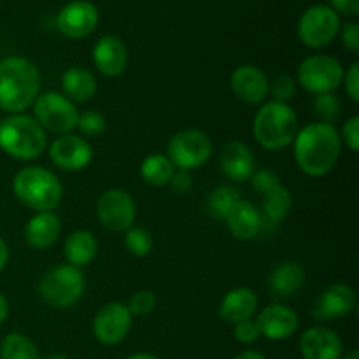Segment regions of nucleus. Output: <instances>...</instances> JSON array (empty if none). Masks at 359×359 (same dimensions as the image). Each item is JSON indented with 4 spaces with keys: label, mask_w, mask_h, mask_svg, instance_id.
Returning <instances> with one entry per match:
<instances>
[{
    "label": "nucleus",
    "mask_w": 359,
    "mask_h": 359,
    "mask_svg": "<svg viewBox=\"0 0 359 359\" xmlns=\"http://www.w3.org/2000/svg\"><path fill=\"white\" fill-rule=\"evenodd\" d=\"M340 16L325 4H318L305 11L298 20V39L311 49L326 48L340 32Z\"/></svg>",
    "instance_id": "obj_9"
},
{
    "label": "nucleus",
    "mask_w": 359,
    "mask_h": 359,
    "mask_svg": "<svg viewBox=\"0 0 359 359\" xmlns=\"http://www.w3.org/2000/svg\"><path fill=\"white\" fill-rule=\"evenodd\" d=\"M156 294L149 290H140L137 293L132 294L128 302V311L132 312V316H147L156 309Z\"/></svg>",
    "instance_id": "obj_35"
},
{
    "label": "nucleus",
    "mask_w": 359,
    "mask_h": 359,
    "mask_svg": "<svg viewBox=\"0 0 359 359\" xmlns=\"http://www.w3.org/2000/svg\"><path fill=\"white\" fill-rule=\"evenodd\" d=\"M91 56L98 72L105 77H119L128 67V49L125 42L114 35L98 39Z\"/></svg>",
    "instance_id": "obj_19"
},
{
    "label": "nucleus",
    "mask_w": 359,
    "mask_h": 359,
    "mask_svg": "<svg viewBox=\"0 0 359 359\" xmlns=\"http://www.w3.org/2000/svg\"><path fill=\"white\" fill-rule=\"evenodd\" d=\"M48 359H69L65 356V354H62V353H56V354H51V356H49Z\"/></svg>",
    "instance_id": "obj_48"
},
{
    "label": "nucleus",
    "mask_w": 359,
    "mask_h": 359,
    "mask_svg": "<svg viewBox=\"0 0 359 359\" xmlns=\"http://www.w3.org/2000/svg\"><path fill=\"white\" fill-rule=\"evenodd\" d=\"M344 84H346V93L347 97L353 102H359V63L354 62L349 67L346 74H344Z\"/></svg>",
    "instance_id": "obj_39"
},
{
    "label": "nucleus",
    "mask_w": 359,
    "mask_h": 359,
    "mask_svg": "<svg viewBox=\"0 0 359 359\" xmlns=\"http://www.w3.org/2000/svg\"><path fill=\"white\" fill-rule=\"evenodd\" d=\"M342 44L347 51L359 53V25L349 21L342 27Z\"/></svg>",
    "instance_id": "obj_40"
},
{
    "label": "nucleus",
    "mask_w": 359,
    "mask_h": 359,
    "mask_svg": "<svg viewBox=\"0 0 359 359\" xmlns=\"http://www.w3.org/2000/svg\"><path fill=\"white\" fill-rule=\"evenodd\" d=\"M97 79L84 67H70L62 76L63 95L74 104H86L97 93Z\"/></svg>",
    "instance_id": "obj_24"
},
{
    "label": "nucleus",
    "mask_w": 359,
    "mask_h": 359,
    "mask_svg": "<svg viewBox=\"0 0 359 359\" xmlns=\"http://www.w3.org/2000/svg\"><path fill=\"white\" fill-rule=\"evenodd\" d=\"M7 262H9V245H7V242L0 237V272L6 269Z\"/></svg>",
    "instance_id": "obj_43"
},
{
    "label": "nucleus",
    "mask_w": 359,
    "mask_h": 359,
    "mask_svg": "<svg viewBox=\"0 0 359 359\" xmlns=\"http://www.w3.org/2000/svg\"><path fill=\"white\" fill-rule=\"evenodd\" d=\"M298 116L290 104L266 102L256 112L252 121V135L256 142L266 151H280L291 146L297 137Z\"/></svg>",
    "instance_id": "obj_3"
},
{
    "label": "nucleus",
    "mask_w": 359,
    "mask_h": 359,
    "mask_svg": "<svg viewBox=\"0 0 359 359\" xmlns=\"http://www.w3.org/2000/svg\"><path fill=\"white\" fill-rule=\"evenodd\" d=\"M300 354L304 359H340L342 339L326 326H312L300 337Z\"/></svg>",
    "instance_id": "obj_18"
},
{
    "label": "nucleus",
    "mask_w": 359,
    "mask_h": 359,
    "mask_svg": "<svg viewBox=\"0 0 359 359\" xmlns=\"http://www.w3.org/2000/svg\"><path fill=\"white\" fill-rule=\"evenodd\" d=\"M125 359H158L154 354H149V353H135L132 354V356L125 358Z\"/></svg>",
    "instance_id": "obj_46"
},
{
    "label": "nucleus",
    "mask_w": 359,
    "mask_h": 359,
    "mask_svg": "<svg viewBox=\"0 0 359 359\" xmlns=\"http://www.w3.org/2000/svg\"><path fill=\"white\" fill-rule=\"evenodd\" d=\"M7 316H9V302L4 297V293H0V325L6 321Z\"/></svg>",
    "instance_id": "obj_45"
},
{
    "label": "nucleus",
    "mask_w": 359,
    "mask_h": 359,
    "mask_svg": "<svg viewBox=\"0 0 359 359\" xmlns=\"http://www.w3.org/2000/svg\"><path fill=\"white\" fill-rule=\"evenodd\" d=\"M14 196L35 212H48L60 205L63 186L51 170L44 167H25L13 179Z\"/></svg>",
    "instance_id": "obj_5"
},
{
    "label": "nucleus",
    "mask_w": 359,
    "mask_h": 359,
    "mask_svg": "<svg viewBox=\"0 0 359 359\" xmlns=\"http://www.w3.org/2000/svg\"><path fill=\"white\" fill-rule=\"evenodd\" d=\"M256 325H258L259 335L265 337L269 340H286L297 333L298 316L297 312L291 311L286 305L272 304L269 307L263 309L256 318Z\"/></svg>",
    "instance_id": "obj_17"
},
{
    "label": "nucleus",
    "mask_w": 359,
    "mask_h": 359,
    "mask_svg": "<svg viewBox=\"0 0 359 359\" xmlns=\"http://www.w3.org/2000/svg\"><path fill=\"white\" fill-rule=\"evenodd\" d=\"M98 252V242L88 230H76L65 238L63 244V255L69 265L83 269L90 265Z\"/></svg>",
    "instance_id": "obj_26"
},
{
    "label": "nucleus",
    "mask_w": 359,
    "mask_h": 359,
    "mask_svg": "<svg viewBox=\"0 0 359 359\" xmlns=\"http://www.w3.org/2000/svg\"><path fill=\"white\" fill-rule=\"evenodd\" d=\"M340 140L346 142V146L349 147L353 153L359 151V116H353V118L347 119L342 126V132H339Z\"/></svg>",
    "instance_id": "obj_38"
},
{
    "label": "nucleus",
    "mask_w": 359,
    "mask_h": 359,
    "mask_svg": "<svg viewBox=\"0 0 359 359\" xmlns=\"http://www.w3.org/2000/svg\"><path fill=\"white\" fill-rule=\"evenodd\" d=\"M32 107L35 121L44 128V132L67 135L77 126L79 111L76 104L58 91H46L39 95Z\"/></svg>",
    "instance_id": "obj_7"
},
{
    "label": "nucleus",
    "mask_w": 359,
    "mask_h": 359,
    "mask_svg": "<svg viewBox=\"0 0 359 359\" xmlns=\"http://www.w3.org/2000/svg\"><path fill=\"white\" fill-rule=\"evenodd\" d=\"M62 235V219L55 214V210L37 212L30 217L25 226V241L32 249L44 251L56 244Z\"/></svg>",
    "instance_id": "obj_21"
},
{
    "label": "nucleus",
    "mask_w": 359,
    "mask_h": 359,
    "mask_svg": "<svg viewBox=\"0 0 359 359\" xmlns=\"http://www.w3.org/2000/svg\"><path fill=\"white\" fill-rule=\"evenodd\" d=\"M358 305L356 291L347 284H332L326 287L312 307V318L319 321H335L353 314Z\"/></svg>",
    "instance_id": "obj_15"
},
{
    "label": "nucleus",
    "mask_w": 359,
    "mask_h": 359,
    "mask_svg": "<svg viewBox=\"0 0 359 359\" xmlns=\"http://www.w3.org/2000/svg\"><path fill=\"white\" fill-rule=\"evenodd\" d=\"M258 304L259 300L255 291L249 287H235L223 297L217 309V316L224 323L237 325V323L252 319V316L258 311Z\"/></svg>",
    "instance_id": "obj_22"
},
{
    "label": "nucleus",
    "mask_w": 359,
    "mask_h": 359,
    "mask_svg": "<svg viewBox=\"0 0 359 359\" xmlns=\"http://www.w3.org/2000/svg\"><path fill=\"white\" fill-rule=\"evenodd\" d=\"M226 226L230 233L238 241H252L255 237H258L263 228L262 212L255 203L242 198L228 214Z\"/></svg>",
    "instance_id": "obj_23"
},
{
    "label": "nucleus",
    "mask_w": 359,
    "mask_h": 359,
    "mask_svg": "<svg viewBox=\"0 0 359 359\" xmlns=\"http://www.w3.org/2000/svg\"><path fill=\"white\" fill-rule=\"evenodd\" d=\"M265 198H263V210L262 219L263 224L269 223L272 226H277L279 223H283L291 212V207H293V196L291 191L284 184H277L276 188L270 189L269 193H265Z\"/></svg>",
    "instance_id": "obj_27"
},
{
    "label": "nucleus",
    "mask_w": 359,
    "mask_h": 359,
    "mask_svg": "<svg viewBox=\"0 0 359 359\" xmlns=\"http://www.w3.org/2000/svg\"><path fill=\"white\" fill-rule=\"evenodd\" d=\"M332 9L337 14H346V16H358L359 14V0H330Z\"/></svg>",
    "instance_id": "obj_42"
},
{
    "label": "nucleus",
    "mask_w": 359,
    "mask_h": 359,
    "mask_svg": "<svg viewBox=\"0 0 359 359\" xmlns=\"http://www.w3.org/2000/svg\"><path fill=\"white\" fill-rule=\"evenodd\" d=\"M235 359H266V356H265V354L259 353V351L248 349V351H242L241 354H237Z\"/></svg>",
    "instance_id": "obj_44"
},
{
    "label": "nucleus",
    "mask_w": 359,
    "mask_h": 359,
    "mask_svg": "<svg viewBox=\"0 0 359 359\" xmlns=\"http://www.w3.org/2000/svg\"><path fill=\"white\" fill-rule=\"evenodd\" d=\"M242 200L241 191L237 188L230 184L217 186L210 191L209 198H207V212L212 219L216 221H226L228 214L233 210V207L237 205Z\"/></svg>",
    "instance_id": "obj_29"
},
{
    "label": "nucleus",
    "mask_w": 359,
    "mask_h": 359,
    "mask_svg": "<svg viewBox=\"0 0 359 359\" xmlns=\"http://www.w3.org/2000/svg\"><path fill=\"white\" fill-rule=\"evenodd\" d=\"M86 290L83 270L63 263L48 270L39 283V294L55 309H69L81 300Z\"/></svg>",
    "instance_id": "obj_6"
},
{
    "label": "nucleus",
    "mask_w": 359,
    "mask_h": 359,
    "mask_svg": "<svg viewBox=\"0 0 359 359\" xmlns=\"http://www.w3.org/2000/svg\"><path fill=\"white\" fill-rule=\"evenodd\" d=\"M133 325V316L125 304L111 302L97 312L93 319V335L104 346H118L126 339Z\"/></svg>",
    "instance_id": "obj_12"
},
{
    "label": "nucleus",
    "mask_w": 359,
    "mask_h": 359,
    "mask_svg": "<svg viewBox=\"0 0 359 359\" xmlns=\"http://www.w3.org/2000/svg\"><path fill=\"white\" fill-rule=\"evenodd\" d=\"M0 359H41L32 339L23 333H9L0 347Z\"/></svg>",
    "instance_id": "obj_30"
},
{
    "label": "nucleus",
    "mask_w": 359,
    "mask_h": 359,
    "mask_svg": "<svg viewBox=\"0 0 359 359\" xmlns=\"http://www.w3.org/2000/svg\"><path fill=\"white\" fill-rule=\"evenodd\" d=\"M49 158L60 170L77 172L86 168L93 160V147L79 135H60L49 146Z\"/></svg>",
    "instance_id": "obj_13"
},
{
    "label": "nucleus",
    "mask_w": 359,
    "mask_h": 359,
    "mask_svg": "<svg viewBox=\"0 0 359 359\" xmlns=\"http://www.w3.org/2000/svg\"><path fill=\"white\" fill-rule=\"evenodd\" d=\"M172 191L177 193V195H186L189 189L193 188V177L188 170H175L174 177L170 179V184Z\"/></svg>",
    "instance_id": "obj_41"
},
{
    "label": "nucleus",
    "mask_w": 359,
    "mask_h": 359,
    "mask_svg": "<svg viewBox=\"0 0 359 359\" xmlns=\"http://www.w3.org/2000/svg\"><path fill=\"white\" fill-rule=\"evenodd\" d=\"M167 156L179 170H195L203 167L212 156V142L202 130L188 128L177 132L168 140Z\"/></svg>",
    "instance_id": "obj_10"
},
{
    "label": "nucleus",
    "mask_w": 359,
    "mask_h": 359,
    "mask_svg": "<svg viewBox=\"0 0 359 359\" xmlns=\"http://www.w3.org/2000/svg\"><path fill=\"white\" fill-rule=\"evenodd\" d=\"M125 248L135 258H144L153 251V237L140 226H132L125 231Z\"/></svg>",
    "instance_id": "obj_31"
},
{
    "label": "nucleus",
    "mask_w": 359,
    "mask_h": 359,
    "mask_svg": "<svg viewBox=\"0 0 359 359\" xmlns=\"http://www.w3.org/2000/svg\"><path fill=\"white\" fill-rule=\"evenodd\" d=\"M219 168L230 181L244 182L256 170V160L251 147L241 140H231L219 154Z\"/></svg>",
    "instance_id": "obj_20"
},
{
    "label": "nucleus",
    "mask_w": 359,
    "mask_h": 359,
    "mask_svg": "<svg viewBox=\"0 0 359 359\" xmlns=\"http://www.w3.org/2000/svg\"><path fill=\"white\" fill-rule=\"evenodd\" d=\"M97 216L107 230L126 231L135 223V200L125 189H107L97 202Z\"/></svg>",
    "instance_id": "obj_11"
},
{
    "label": "nucleus",
    "mask_w": 359,
    "mask_h": 359,
    "mask_svg": "<svg viewBox=\"0 0 359 359\" xmlns=\"http://www.w3.org/2000/svg\"><path fill=\"white\" fill-rule=\"evenodd\" d=\"M294 144V161L304 174L325 177L337 167L342 140L339 130L328 123H309L298 130Z\"/></svg>",
    "instance_id": "obj_1"
},
{
    "label": "nucleus",
    "mask_w": 359,
    "mask_h": 359,
    "mask_svg": "<svg viewBox=\"0 0 359 359\" xmlns=\"http://www.w3.org/2000/svg\"><path fill=\"white\" fill-rule=\"evenodd\" d=\"M41 91V74L23 56L0 60V111L20 114L27 111Z\"/></svg>",
    "instance_id": "obj_2"
},
{
    "label": "nucleus",
    "mask_w": 359,
    "mask_h": 359,
    "mask_svg": "<svg viewBox=\"0 0 359 359\" xmlns=\"http://www.w3.org/2000/svg\"><path fill=\"white\" fill-rule=\"evenodd\" d=\"M342 63L330 55H311L300 63L297 84L312 95L333 93L344 81Z\"/></svg>",
    "instance_id": "obj_8"
},
{
    "label": "nucleus",
    "mask_w": 359,
    "mask_h": 359,
    "mask_svg": "<svg viewBox=\"0 0 359 359\" xmlns=\"http://www.w3.org/2000/svg\"><path fill=\"white\" fill-rule=\"evenodd\" d=\"M48 147L44 128L34 116L9 114L0 121V149L20 161L37 160Z\"/></svg>",
    "instance_id": "obj_4"
},
{
    "label": "nucleus",
    "mask_w": 359,
    "mask_h": 359,
    "mask_svg": "<svg viewBox=\"0 0 359 359\" xmlns=\"http://www.w3.org/2000/svg\"><path fill=\"white\" fill-rule=\"evenodd\" d=\"M312 107H314L316 116H319L321 123H328V125L335 123L342 114V104L335 93L316 95Z\"/></svg>",
    "instance_id": "obj_32"
},
{
    "label": "nucleus",
    "mask_w": 359,
    "mask_h": 359,
    "mask_svg": "<svg viewBox=\"0 0 359 359\" xmlns=\"http://www.w3.org/2000/svg\"><path fill=\"white\" fill-rule=\"evenodd\" d=\"M249 181H251L252 189H255L256 193L265 195V193H269L270 189L276 188V186L279 184V175L273 170H270V168H259V170L252 172Z\"/></svg>",
    "instance_id": "obj_36"
},
{
    "label": "nucleus",
    "mask_w": 359,
    "mask_h": 359,
    "mask_svg": "<svg viewBox=\"0 0 359 359\" xmlns=\"http://www.w3.org/2000/svg\"><path fill=\"white\" fill-rule=\"evenodd\" d=\"M269 95H272L273 102L287 104L297 95V79L287 74H279L272 81H269Z\"/></svg>",
    "instance_id": "obj_33"
},
{
    "label": "nucleus",
    "mask_w": 359,
    "mask_h": 359,
    "mask_svg": "<svg viewBox=\"0 0 359 359\" xmlns=\"http://www.w3.org/2000/svg\"><path fill=\"white\" fill-rule=\"evenodd\" d=\"M98 25V11L88 0H74L69 2L56 16V27L65 37L84 39Z\"/></svg>",
    "instance_id": "obj_14"
},
{
    "label": "nucleus",
    "mask_w": 359,
    "mask_h": 359,
    "mask_svg": "<svg viewBox=\"0 0 359 359\" xmlns=\"http://www.w3.org/2000/svg\"><path fill=\"white\" fill-rule=\"evenodd\" d=\"M340 359H359V351L358 349H351L346 356H342Z\"/></svg>",
    "instance_id": "obj_47"
},
{
    "label": "nucleus",
    "mask_w": 359,
    "mask_h": 359,
    "mask_svg": "<svg viewBox=\"0 0 359 359\" xmlns=\"http://www.w3.org/2000/svg\"><path fill=\"white\" fill-rule=\"evenodd\" d=\"M230 88L244 104L259 105L269 97V77L259 67L241 65L231 74Z\"/></svg>",
    "instance_id": "obj_16"
},
{
    "label": "nucleus",
    "mask_w": 359,
    "mask_h": 359,
    "mask_svg": "<svg viewBox=\"0 0 359 359\" xmlns=\"http://www.w3.org/2000/svg\"><path fill=\"white\" fill-rule=\"evenodd\" d=\"M175 170L177 168L174 167L167 154H149L140 163V177L144 179L146 184L154 186V188H163V186L170 184V179L174 177Z\"/></svg>",
    "instance_id": "obj_28"
},
{
    "label": "nucleus",
    "mask_w": 359,
    "mask_h": 359,
    "mask_svg": "<svg viewBox=\"0 0 359 359\" xmlns=\"http://www.w3.org/2000/svg\"><path fill=\"white\" fill-rule=\"evenodd\" d=\"M305 272L297 262H283L270 272L269 287L277 297H293L304 287Z\"/></svg>",
    "instance_id": "obj_25"
},
{
    "label": "nucleus",
    "mask_w": 359,
    "mask_h": 359,
    "mask_svg": "<svg viewBox=\"0 0 359 359\" xmlns=\"http://www.w3.org/2000/svg\"><path fill=\"white\" fill-rule=\"evenodd\" d=\"M233 337L237 339V342L244 344V346H249V344H255L256 340L259 339V330L256 321L252 319H248V321H242L233 325Z\"/></svg>",
    "instance_id": "obj_37"
},
{
    "label": "nucleus",
    "mask_w": 359,
    "mask_h": 359,
    "mask_svg": "<svg viewBox=\"0 0 359 359\" xmlns=\"http://www.w3.org/2000/svg\"><path fill=\"white\" fill-rule=\"evenodd\" d=\"M76 128H79V132L86 137L100 135L107 128V119H105V116L102 112L86 111L83 114H79Z\"/></svg>",
    "instance_id": "obj_34"
}]
</instances>
